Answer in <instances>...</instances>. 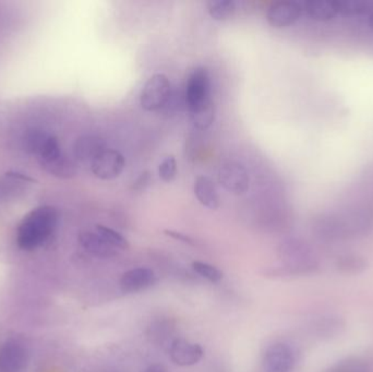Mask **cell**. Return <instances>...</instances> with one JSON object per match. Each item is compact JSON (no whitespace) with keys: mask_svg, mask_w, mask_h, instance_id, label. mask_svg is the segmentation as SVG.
Returning <instances> with one entry per match:
<instances>
[{"mask_svg":"<svg viewBox=\"0 0 373 372\" xmlns=\"http://www.w3.org/2000/svg\"><path fill=\"white\" fill-rule=\"evenodd\" d=\"M315 235L325 242H338L365 237L373 230V211L356 208L342 213H325L315 219Z\"/></svg>","mask_w":373,"mask_h":372,"instance_id":"cell-1","label":"cell"},{"mask_svg":"<svg viewBox=\"0 0 373 372\" xmlns=\"http://www.w3.org/2000/svg\"><path fill=\"white\" fill-rule=\"evenodd\" d=\"M58 221V211L51 205L31 211L18 227L17 242L19 247L26 251L41 247L56 230Z\"/></svg>","mask_w":373,"mask_h":372,"instance_id":"cell-2","label":"cell"},{"mask_svg":"<svg viewBox=\"0 0 373 372\" xmlns=\"http://www.w3.org/2000/svg\"><path fill=\"white\" fill-rule=\"evenodd\" d=\"M172 94L169 79L164 74H153L145 82L142 92L140 95V104L147 112H156L162 110Z\"/></svg>","mask_w":373,"mask_h":372,"instance_id":"cell-3","label":"cell"},{"mask_svg":"<svg viewBox=\"0 0 373 372\" xmlns=\"http://www.w3.org/2000/svg\"><path fill=\"white\" fill-rule=\"evenodd\" d=\"M219 183L225 190L242 196L246 194L250 187V177L242 164L229 162L223 164L219 169Z\"/></svg>","mask_w":373,"mask_h":372,"instance_id":"cell-4","label":"cell"},{"mask_svg":"<svg viewBox=\"0 0 373 372\" xmlns=\"http://www.w3.org/2000/svg\"><path fill=\"white\" fill-rule=\"evenodd\" d=\"M210 76L206 68L199 67L193 70L185 87V101L188 110L211 99Z\"/></svg>","mask_w":373,"mask_h":372,"instance_id":"cell-5","label":"cell"},{"mask_svg":"<svg viewBox=\"0 0 373 372\" xmlns=\"http://www.w3.org/2000/svg\"><path fill=\"white\" fill-rule=\"evenodd\" d=\"M124 165L126 162L119 151L107 149L95 158V161L91 164V169L92 173L94 174V176L97 178L102 180H112L120 176Z\"/></svg>","mask_w":373,"mask_h":372,"instance_id":"cell-6","label":"cell"},{"mask_svg":"<svg viewBox=\"0 0 373 372\" xmlns=\"http://www.w3.org/2000/svg\"><path fill=\"white\" fill-rule=\"evenodd\" d=\"M28 362V349L15 339L0 346V372H22Z\"/></svg>","mask_w":373,"mask_h":372,"instance_id":"cell-7","label":"cell"},{"mask_svg":"<svg viewBox=\"0 0 373 372\" xmlns=\"http://www.w3.org/2000/svg\"><path fill=\"white\" fill-rule=\"evenodd\" d=\"M304 13V6L298 1H279L273 3L267 12V22L275 28L292 26Z\"/></svg>","mask_w":373,"mask_h":372,"instance_id":"cell-8","label":"cell"},{"mask_svg":"<svg viewBox=\"0 0 373 372\" xmlns=\"http://www.w3.org/2000/svg\"><path fill=\"white\" fill-rule=\"evenodd\" d=\"M294 364V350L285 343L271 345L264 354V372H290Z\"/></svg>","mask_w":373,"mask_h":372,"instance_id":"cell-9","label":"cell"},{"mask_svg":"<svg viewBox=\"0 0 373 372\" xmlns=\"http://www.w3.org/2000/svg\"><path fill=\"white\" fill-rule=\"evenodd\" d=\"M204 348L185 339H175L169 347L170 360L181 367H190L198 364L204 357Z\"/></svg>","mask_w":373,"mask_h":372,"instance_id":"cell-10","label":"cell"},{"mask_svg":"<svg viewBox=\"0 0 373 372\" xmlns=\"http://www.w3.org/2000/svg\"><path fill=\"white\" fill-rule=\"evenodd\" d=\"M107 150L106 142L99 135H85L76 139L74 146V158L84 164H92L95 158Z\"/></svg>","mask_w":373,"mask_h":372,"instance_id":"cell-11","label":"cell"},{"mask_svg":"<svg viewBox=\"0 0 373 372\" xmlns=\"http://www.w3.org/2000/svg\"><path fill=\"white\" fill-rule=\"evenodd\" d=\"M154 282L155 274L151 269H132L120 278V289L126 294L138 293L150 287Z\"/></svg>","mask_w":373,"mask_h":372,"instance_id":"cell-12","label":"cell"},{"mask_svg":"<svg viewBox=\"0 0 373 372\" xmlns=\"http://www.w3.org/2000/svg\"><path fill=\"white\" fill-rule=\"evenodd\" d=\"M302 6L304 12L319 22H326L340 16L338 0H308Z\"/></svg>","mask_w":373,"mask_h":372,"instance_id":"cell-13","label":"cell"},{"mask_svg":"<svg viewBox=\"0 0 373 372\" xmlns=\"http://www.w3.org/2000/svg\"><path fill=\"white\" fill-rule=\"evenodd\" d=\"M79 242L87 253L97 257H112L116 255V248L105 242L97 232H81L79 234Z\"/></svg>","mask_w":373,"mask_h":372,"instance_id":"cell-14","label":"cell"},{"mask_svg":"<svg viewBox=\"0 0 373 372\" xmlns=\"http://www.w3.org/2000/svg\"><path fill=\"white\" fill-rule=\"evenodd\" d=\"M194 194L204 207L210 210L219 209L221 205L219 192L211 178L206 176L197 177L194 181Z\"/></svg>","mask_w":373,"mask_h":372,"instance_id":"cell-15","label":"cell"},{"mask_svg":"<svg viewBox=\"0 0 373 372\" xmlns=\"http://www.w3.org/2000/svg\"><path fill=\"white\" fill-rule=\"evenodd\" d=\"M42 169L47 173L51 174L57 178L69 179L76 176V164L74 160L61 153L56 158H53L51 161L41 162L40 163Z\"/></svg>","mask_w":373,"mask_h":372,"instance_id":"cell-16","label":"cell"},{"mask_svg":"<svg viewBox=\"0 0 373 372\" xmlns=\"http://www.w3.org/2000/svg\"><path fill=\"white\" fill-rule=\"evenodd\" d=\"M189 115H190L191 123L197 129L206 130L211 127L215 120V105L212 97L196 108H190Z\"/></svg>","mask_w":373,"mask_h":372,"instance_id":"cell-17","label":"cell"},{"mask_svg":"<svg viewBox=\"0 0 373 372\" xmlns=\"http://www.w3.org/2000/svg\"><path fill=\"white\" fill-rule=\"evenodd\" d=\"M335 267L338 272L345 276H360L368 270L369 262L363 255L347 253L338 257Z\"/></svg>","mask_w":373,"mask_h":372,"instance_id":"cell-18","label":"cell"},{"mask_svg":"<svg viewBox=\"0 0 373 372\" xmlns=\"http://www.w3.org/2000/svg\"><path fill=\"white\" fill-rule=\"evenodd\" d=\"M51 135L46 133L43 129L31 128L23 133L22 146L26 152L30 154L40 155L42 151L45 148L46 143L49 141Z\"/></svg>","mask_w":373,"mask_h":372,"instance_id":"cell-19","label":"cell"},{"mask_svg":"<svg viewBox=\"0 0 373 372\" xmlns=\"http://www.w3.org/2000/svg\"><path fill=\"white\" fill-rule=\"evenodd\" d=\"M206 6L208 15L216 21L229 20L236 12V3L233 0H211Z\"/></svg>","mask_w":373,"mask_h":372,"instance_id":"cell-20","label":"cell"},{"mask_svg":"<svg viewBox=\"0 0 373 372\" xmlns=\"http://www.w3.org/2000/svg\"><path fill=\"white\" fill-rule=\"evenodd\" d=\"M340 15L347 17H367L373 5L361 0H338Z\"/></svg>","mask_w":373,"mask_h":372,"instance_id":"cell-21","label":"cell"},{"mask_svg":"<svg viewBox=\"0 0 373 372\" xmlns=\"http://www.w3.org/2000/svg\"><path fill=\"white\" fill-rule=\"evenodd\" d=\"M321 335L326 339H333L340 335L345 329V322L343 319L336 316H326L321 320Z\"/></svg>","mask_w":373,"mask_h":372,"instance_id":"cell-22","label":"cell"},{"mask_svg":"<svg viewBox=\"0 0 373 372\" xmlns=\"http://www.w3.org/2000/svg\"><path fill=\"white\" fill-rule=\"evenodd\" d=\"M97 232L105 242H108L116 249L118 248V249L124 250L129 248L128 240L120 232H116L110 227L104 226V225H97Z\"/></svg>","mask_w":373,"mask_h":372,"instance_id":"cell-23","label":"cell"},{"mask_svg":"<svg viewBox=\"0 0 373 372\" xmlns=\"http://www.w3.org/2000/svg\"><path fill=\"white\" fill-rule=\"evenodd\" d=\"M192 269L198 273L199 276L206 278L212 283H217L223 278V273L215 268L214 265L208 264V263L201 262V261H194L192 263Z\"/></svg>","mask_w":373,"mask_h":372,"instance_id":"cell-24","label":"cell"},{"mask_svg":"<svg viewBox=\"0 0 373 372\" xmlns=\"http://www.w3.org/2000/svg\"><path fill=\"white\" fill-rule=\"evenodd\" d=\"M22 181L17 179L9 178L0 179V200L10 199L15 198L19 192H22Z\"/></svg>","mask_w":373,"mask_h":372,"instance_id":"cell-25","label":"cell"},{"mask_svg":"<svg viewBox=\"0 0 373 372\" xmlns=\"http://www.w3.org/2000/svg\"><path fill=\"white\" fill-rule=\"evenodd\" d=\"M158 174H160V179L165 183H172L176 178L177 175V162L173 155L167 156V158L160 164L158 167Z\"/></svg>","mask_w":373,"mask_h":372,"instance_id":"cell-26","label":"cell"},{"mask_svg":"<svg viewBox=\"0 0 373 372\" xmlns=\"http://www.w3.org/2000/svg\"><path fill=\"white\" fill-rule=\"evenodd\" d=\"M331 372H370L368 364L360 360H347L340 362Z\"/></svg>","mask_w":373,"mask_h":372,"instance_id":"cell-27","label":"cell"},{"mask_svg":"<svg viewBox=\"0 0 373 372\" xmlns=\"http://www.w3.org/2000/svg\"><path fill=\"white\" fill-rule=\"evenodd\" d=\"M150 180V173L147 171H143V173L140 174V176L133 181L131 189L132 190H135V192H142V190H144V189L149 186Z\"/></svg>","mask_w":373,"mask_h":372,"instance_id":"cell-28","label":"cell"},{"mask_svg":"<svg viewBox=\"0 0 373 372\" xmlns=\"http://www.w3.org/2000/svg\"><path fill=\"white\" fill-rule=\"evenodd\" d=\"M6 176L9 177V178L17 179V180L22 181V183H33V181H35V179L31 178L28 175L18 173V171H8V173H6Z\"/></svg>","mask_w":373,"mask_h":372,"instance_id":"cell-29","label":"cell"},{"mask_svg":"<svg viewBox=\"0 0 373 372\" xmlns=\"http://www.w3.org/2000/svg\"><path fill=\"white\" fill-rule=\"evenodd\" d=\"M165 234L169 237L175 238V239L181 240V242H187V244H193L192 239L181 232H174V230H165Z\"/></svg>","mask_w":373,"mask_h":372,"instance_id":"cell-30","label":"cell"},{"mask_svg":"<svg viewBox=\"0 0 373 372\" xmlns=\"http://www.w3.org/2000/svg\"><path fill=\"white\" fill-rule=\"evenodd\" d=\"M144 372H167V369H166L164 364H151V366H149V367L144 370Z\"/></svg>","mask_w":373,"mask_h":372,"instance_id":"cell-31","label":"cell"},{"mask_svg":"<svg viewBox=\"0 0 373 372\" xmlns=\"http://www.w3.org/2000/svg\"><path fill=\"white\" fill-rule=\"evenodd\" d=\"M367 21H368L369 28L373 31V7L372 9H371L370 12H369L368 16H367Z\"/></svg>","mask_w":373,"mask_h":372,"instance_id":"cell-32","label":"cell"}]
</instances>
